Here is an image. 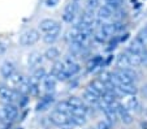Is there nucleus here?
<instances>
[{"instance_id":"nucleus-28","label":"nucleus","mask_w":147,"mask_h":129,"mask_svg":"<svg viewBox=\"0 0 147 129\" xmlns=\"http://www.w3.org/2000/svg\"><path fill=\"white\" fill-rule=\"evenodd\" d=\"M61 72H64V63L63 61H55L52 69H51V74L53 77H56L57 74H60Z\"/></svg>"},{"instance_id":"nucleus-21","label":"nucleus","mask_w":147,"mask_h":129,"mask_svg":"<svg viewBox=\"0 0 147 129\" xmlns=\"http://www.w3.org/2000/svg\"><path fill=\"white\" fill-rule=\"evenodd\" d=\"M83 101L89 104H92V106H98V103H99V101H100V97L95 95V94H92L91 91H89V90L86 89L85 93H83Z\"/></svg>"},{"instance_id":"nucleus-39","label":"nucleus","mask_w":147,"mask_h":129,"mask_svg":"<svg viewBox=\"0 0 147 129\" xmlns=\"http://www.w3.org/2000/svg\"><path fill=\"white\" fill-rule=\"evenodd\" d=\"M141 93H142V95L147 99V84H144L143 86L141 87Z\"/></svg>"},{"instance_id":"nucleus-14","label":"nucleus","mask_w":147,"mask_h":129,"mask_svg":"<svg viewBox=\"0 0 147 129\" xmlns=\"http://www.w3.org/2000/svg\"><path fill=\"white\" fill-rule=\"evenodd\" d=\"M112 16H113V11H112V9L109 8L108 5L99 7V9H98V13H96L98 20H109Z\"/></svg>"},{"instance_id":"nucleus-35","label":"nucleus","mask_w":147,"mask_h":129,"mask_svg":"<svg viewBox=\"0 0 147 129\" xmlns=\"http://www.w3.org/2000/svg\"><path fill=\"white\" fill-rule=\"evenodd\" d=\"M87 7H89V9L94 11L95 8L99 7V0H89V1H87Z\"/></svg>"},{"instance_id":"nucleus-22","label":"nucleus","mask_w":147,"mask_h":129,"mask_svg":"<svg viewBox=\"0 0 147 129\" xmlns=\"http://www.w3.org/2000/svg\"><path fill=\"white\" fill-rule=\"evenodd\" d=\"M8 81H9V84H11L12 86H17V87H18L20 85L25 81V78H24V76L21 74V73L14 72L13 74H11V76L8 77Z\"/></svg>"},{"instance_id":"nucleus-30","label":"nucleus","mask_w":147,"mask_h":129,"mask_svg":"<svg viewBox=\"0 0 147 129\" xmlns=\"http://www.w3.org/2000/svg\"><path fill=\"white\" fill-rule=\"evenodd\" d=\"M30 90H31V85H30V82H26V81H24L22 84L18 86V91L17 93L20 94V95H28L29 93H30Z\"/></svg>"},{"instance_id":"nucleus-24","label":"nucleus","mask_w":147,"mask_h":129,"mask_svg":"<svg viewBox=\"0 0 147 129\" xmlns=\"http://www.w3.org/2000/svg\"><path fill=\"white\" fill-rule=\"evenodd\" d=\"M102 65H103V57L98 55V56L92 57V59L87 63V69L89 70H95L96 68L102 67Z\"/></svg>"},{"instance_id":"nucleus-29","label":"nucleus","mask_w":147,"mask_h":129,"mask_svg":"<svg viewBox=\"0 0 147 129\" xmlns=\"http://www.w3.org/2000/svg\"><path fill=\"white\" fill-rule=\"evenodd\" d=\"M70 118V123L73 124V125H80V126H82V125H85L86 124V116H76V115H70L69 116Z\"/></svg>"},{"instance_id":"nucleus-38","label":"nucleus","mask_w":147,"mask_h":129,"mask_svg":"<svg viewBox=\"0 0 147 129\" xmlns=\"http://www.w3.org/2000/svg\"><path fill=\"white\" fill-rule=\"evenodd\" d=\"M5 51H7V45H5V43H3V42H0V56H1V55H4V53H5Z\"/></svg>"},{"instance_id":"nucleus-23","label":"nucleus","mask_w":147,"mask_h":129,"mask_svg":"<svg viewBox=\"0 0 147 129\" xmlns=\"http://www.w3.org/2000/svg\"><path fill=\"white\" fill-rule=\"evenodd\" d=\"M56 81H57V80H56L52 74L46 76L45 78H43V84H45L46 90H47V91H53V90H55V87H56Z\"/></svg>"},{"instance_id":"nucleus-32","label":"nucleus","mask_w":147,"mask_h":129,"mask_svg":"<svg viewBox=\"0 0 147 129\" xmlns=\"http://www.w3.org/2000/svg\"><path fill=\"white\" fill-rule=\"evenodd\" d=\"M107 38H108V35H107V34L104 33L102 29H99V30H96V31L94 33V39L96 41V42H99V43L106 42Z\"/></svg>"},{"instance_id":"nucleus-11","label":"nucleus","mask_w":147,"mask_h":129,"mask_svg":"<svg viewBox=\"0 0 147 129\" xmlns=\"http://www.w3.org/2000/svg\"><path fill=\"white\" fill-rule=\"evenodd\" d=\"M116 90H119L120 93L126 94V95H136L138 89L134 84H121L116 85Z\"/></svg>"},{"instance_id":"nucleus-2","label":"nucleus","mask_w":147,"mask_h":129,"mask_svg":"<svg viewBox=\"0 0 147 129\" xmlns=\"http://www.w3.org/2000/svg\"><path fill=\"white\" fill-rule=\"evenodd\" d=\"M39 39H40V33L38 30H35V29H30V30H26L21 34L20 43L22 46H33Z\"/></svg>"},{"instance_id":"nucleus-34","label":"nucleus","mask_w":147,"mask_h":129,"mask_svg":"<svg viewBox=\"0 0 147 129\" xmlns=\"http://www.w3.org/2000/svg\"><path fill=\"white\" fill-rule=\"evenodd\" d=\"M112 124L107 120H100L96 125V129H111Z\"/></svg>"},{"instance_id":"nucleus-9","label":"nucleus","mask_w":147,"mask_h":129,"mask_svg":"<svg viewBox=\"0 0 147 129\" xmlns=\"http://www.w3.org/2000/svg\"><path fill=\"white\" fill-rule=\"evenodd\" d=\"M60 31H61V26H60V24H59V25L56 26V28H53L52 30L45 33V35H43V41H45L46 43H48V45L56 42L57 38H59V35H60Z\"/></svg>"},{"instance_id":"nucleus-31","label":"nucleus","mask_w":147,"mask_h":129,"mask_svg":"<svg viewBox=\"0 0 147 129\" xmlns=\"http://www.w3.org/2000/svg\"><path fill=\"white\" fill-rule=\"evenodd\" d=\"M51 103H52V98H50V97H46V98H43L38 103V106H36V109H38V111H43V109L48 108Z\"/></svg>"},{"instance_id":"nucleus-19","label":"nucleus","mask_w":147,"mask_h":129,"mask_svg":"<svg viewBox=\"0 0 147 129\" xmlns=\"http://www.w3.org/2000/svg\"><path fill=\"white\" fill-rule=\"evenodd\" d=\"M116 65L119 69H125V68H130L129 65V59H128V52H121L117 56Z\"/></svg>"},{"instance_id":"nucleus-20","label":"nucleus","mask_w":147,"mask_h":129,"mask_svg":"<svg viewBox=\"0 0 147 129\" xmlns=\"http://www.w3.org/2000/svg\"><path fill=\"white\" fill-rule=\"evenodd\" d=\"M90 87H92V89L95 90V91H98V93L102 95L104 91L107 90V86H106V84L102 81L100 78H95V80H92L91 82H90V85H89Z\"/></svg>"},{"instance_id":"nucleus-4","label":"nucleus","mask_w":147,"mask_h":129,"mask_svg":"<svg viewBox=\"0 0 147 129\" xmlns=\"http://www.w3.org/2000/svg\"><path fill=\"white\" fill-rule=\"evenodd\" d=\"M115 109H116V112H117V118H119L124 124L129 125V124L133 123V116H131L130 111H129L125 106H122L121 103H117V106L115 107Z\"/></svg>"},{"instance_id":"nucleus-40","label":"nucleus","mask_w":147,"mask_h":129,"mask_svg":"<svg viewBox=\"0 0 147 129\" xmlns=\"http://www.w3.org/2000/svg\"><path fill=\"white\" fill-rule=\"evenodd\" d=\"M128 38H129V33H125V34H122V35L120 36L119 41H120V42H125V41L128 39Z\"/></svg>"},{"instance_id":"nucleus-33","label":"nucleus","mask_w":147,"mask_h":129,"mask_svg":"<svg viewBox=\"0 0 147 129\" xmlns=\"http://www.w3.org/2000/svg\"><path fill=\"white\" fill-rule=\"evenodd\" d=\"M100 29H102V30L104 31L108 36L113 35V34L116 33V30H115V24H103V26Z\"/></svg>"},{"instance_id":"nucleus-27","label":"nucleus","mask_w":147,"mask_h":129,"mask_svg":"<svg viewBox=\"0 0 147 129\" xmlns=\"http://www.w3.org/2000/svg\"><path fill=\"white\" fill-rule=\"evenodd\" d=\"M56 111H60V112H64L67 113V115H70V111H72V107L68 104L67 101L64 102H59L57 104H56Z\"/></svg>"},{"instance_id":"nucleus-25","label":"nucleus","mask_w":147,"mask_h":129,"mask_svg":"<svg viewBox=\"0 0 147 129\" xmlns=\"http://www.w3.org/2000/svg\"><path fill=\"white\" fill-rule=\"evenodd\" d=\"M67 102L72 108H83V107H86L85 103H83V101L81 98H78V97H70Z\"/></svg>"},{"instance_id":"nucleus-37","label":"nucleus","mask_w":147,"mask_h":129,"mask_svg":"<svg viewBox=\"0 0 147 129\" xmlns=\"http://www.w3.org/2000/svg\"><path fill=\"white\" fill-rule=\"evenodd\" d=\"M59 4V0H46V5L47 7H55Z\"/></svg>"},{"instance_id":"nucleus-7","label":"nucleus","mask_w":147,"mask_h":129,"mask_svg":"<svg viewBox=\"0 0 147 129\" xmlns=\"http://www.w3.org/2000/svg\"><path fill=\"white\" fill-rule=\"evenodd\" d=\"M0 97L3 98V101L8 102V103H12L13 101H16L17 98H20V94L17 91H14L11 87H5L1 86L0 87Z\"/></svg>"},{"instance_id":"nucleus-13","label":"nucleus","mask_w":147,"mask_h":129,"mask_svg":"<svg viewBox=\"0 0 147 129\" xmlns=\"http://www.w3.org/2000/svg\"><path fill=\"white\" fill-rule=\"evenodd\" d=\"M57 25H59L57 21L52 20V18H45V20H42L40 22H39V29H40V31H43V33H47V31L52 30L53 28H56Z\"/></svg>"},{"instance_id":"nucleus-3","label":"nucleus","mask_w":147,"mask_h":129,"mask_svg":"<svg viewBox=\"0 0 147 129\" xmlns=\"http://www.w3.org/2000/svg\"><path fill=\"white\" fill-rule=\"evenodd\" d=\"M0 116H1L3 120L7 121V123L13 121V120H16L17 116H18V108H17L13 103H7L5 106L1 108V111H0Z\"/></svg>"},{"instance_id":"nucleus-26","label":"nucleus","mask_w":147,"mask_h":129,"mask_svg":"<svg viewBox=\"0 0 147 129\" xmlns=\"http://www.w3.org/2000/svg\"><path fill=\"white\" fill-rule=\"evenodd\" d=\"M128 59H129V65L134 68L139 67L142 65V61H141V55H136V53H129L128 52Z\"/></svg>"},{"instance_id":"nucleus-12","label":"nucleus","mask_w":147,"mask_h":129,"mask_svg":"<svg viewBox=\"0 0 147 129\" xmlns=\"http://www.w3.org/2000/svg\"><path fill=\"white\" fill-rule=\"evenodd\" d=\"M47 76V73H46V69L42 67H38L34 69L33 74H31V78H30V84H35L38 85V82L43 81V78Z\"/></svg>"},{"instance_id":"nucleus-8","label":"nucleus","mask_w":147,"mask_h":129,"mask_svg":"<svg viewBox=\"0 0 147 129\" xmlns=\"http://www.w3.org/2000/svg\"><path fill=\"white\" fill-rule=\"evenodd\" d=\"M144 50H146V45H144V42H142L138 36H137V38H134V39L131 41V43H130V46L128 47V51H126V52L136 53V55H141Z\"/></svg>"},{"instance_id":"nucleus-17","label":"nucleus","mask_w":147,"mask_h":129,"mask_svg":"<svg viewBox=\"0 0 147 129\" xmlns=\"http://www.w3.org/2000/svg\"><path fill=\"white\" fill-rule=\"evenodd\" d=\"M43 57L50 60V61H56V60L60 57V51L56 47H48L47 50L45 51V53H43Z\"/></svg>"},{"instance_id":"nucleus-36","label":"nucleus","mask_w":147,"mask_h":129,"mask_svg":"<svg viewBox=\"0 0 147 129\" xmlns=\"http://www.w3.org/2000/svg\"><path fill=\"white\" fill-rule=\"evenodd\" d=\"M141 61H142V65L147 67V48L141 53Z\"/></svg>"},{"instance_id":"nucleus-18","label":"nucleus","mask_w":147,"mask_h":129,"mask_svg":"<svg viewBox=\"0 0 147 129\" xmlns=\"http://www.w3.org/2000/svg\"><path fill=\"white\" fill-rule=\"evenodd\" d=\"M103 111H104V115H106L107 121H109L111 124H116V121L119 120L116 109L112 108V107H109V106H107V107H104V108H103Z\"/></svg>"},{"instance_id":"nucleus-15","label":"nucleus","mask_w":147,"mask_h":129,"mask_svg":"<svg viewBox=\"0 0 147 129\" xmlns=\"http://www.w3.org/2000/svg\"><path fill=\"white\" fill-rule=\"evenodd\" d=\"M14 72H16V67H14V64L12 61L3 63L1 68H0V73H1V76L5 77V78H8V77L11 76V74H13Z\"/></svg>"},{"instance_id":"nucleus-10","label":"nucleus","mask_w":147,"mask_h":129,"mask_svg":"<svg viewBox=\"0 0 147 129\" xmlns=\"http://www.w3.org/2000/svg\"><path fill=\"white\" fill-rule=\"evenodd\" d=\"M42 61H43V55L38 51L31 52L28 57V65L30 68H38L42 64Z\"/></svg>"},{"instance_id":"nucleus-1","label":"nucleus","mask_w":147,"mask_h":129,"mask_svg":"<svg viewBox=\"0 0 147 129\" xmlns=\"http://www.w3.org/2000/svg\"><path fill=\"white\" fill-rule=\"evenodd\" d=\"M137 80V73L131 68H125V69H119L113 70L112 73V81H113L115 86L121 84H134Z\"/></svg>"},{"instance_id":"nucleus-42","label":"nucleus","mask_w":147,"mask_h":129,"mask_svg":"<svg viewBox=\"0 0 147 129\" xmlns=\"http://www.w3.org/2000/svg\"><path fill=\"white\" fill-rule=\"evenodd\" d=\"M144 30H146V35H147V26H146V29H144Z\"/></svg>"},{"instance_id":"nucleus-41","label":"nucleus","mask_w":147,"mask_h":129,"mask_svg":"<svg viewBox=\"0 0 147 129\" xmlns=\"http://www.w3.org/2000/svg\"><path fill=\"white\" fill-rule=\"evenodd\" d=\"M142 128H143V129H147V121H146V123H142Z\"/></svg>"},{"instance_id":"nucleus-5","label":"nucleus","mask_w":147,"mask_h":129,"mask_svg":"<svg viewBox=\"0 0 147 129\" xmlns=\"http://www.w3.org/2000/svg\"><path fill=\"white\" fill-rule=\"evenodd\" d=\"M50 120H51V123L57 126H64L68 123H70L69 115H67L64 112H60V111H56V109L50 115Z\"/></svg>"},{"instance_id":"nucleus-16","label":"nucleus","mask_w":147,"mask_h":129,"mask_svg":"<svg viewBox=\"0 0 147 129\" xmlns=\"http://www.w3.org/2000/svg\"><path fill=\"white\" fill-rule=\"evenodd\" d=\"M126 108L129 109V111H136V112H138L139 109H141V102H139V99L137 98L136 95H131L130 98L126 99Z\"/></svg>"},{"instance_id":"nucleus-6","label":"nucleus","mask_w":147,"mask_h":129,"mask_svg":"<svg viewBox=\"0 0 147 129\" xmlns=\"http://www.w3.org/2000/svg\"><path fill=\"white\" fill-rule=\"evenodd\" d=\"M78 11V5H77V1H70L65 5L64 9V14H63V18H64L65 22H72L74 20V16Z\"/></svg>"},{"instance_id":"nucleus-43","label":"nucleus","mask_w":147,"mask_h":129,"mask_svg":"<svg viewBox=\"0 0 147 129\" xmlns=\"http://www.w3.org/2000/svg\"><path fill=\"white\" fill-rule=\"evenodd\" d=\"M0 129H1V128H0Z\"/></svg>"}]
</instances>
